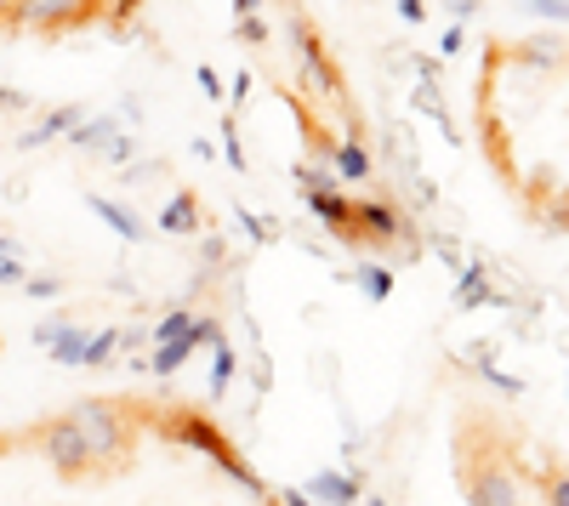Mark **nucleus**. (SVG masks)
<instances>
[{
    "label": "nucleus",
    "instance_id": "obj_25",
    "mask_svg": "<svg viewBox=\"0 0 569 506\" xmlns=\"http://www.w3.org/2000/svg\"><path fill=\"white\" fill-rule=\"evenodd\" d=\"M222 143H228V165H234V172H245V165H251V160L240 154V126H234V115H228V120H222Z\"/></svg>",
    "mask_w": 569,
    "mask_h": 506
},
{
    "label": "nucleus",
    "instance_id": "obj_34",
    "mask_svg": "<svg viewBox=\"0 0 569 506\" xmlns=\"http://www.w3.org/2000/svg\"><path fill=\"white\" fill-rule=\"evenodd\" d=\"M439 51H462V23H455V30H444V40H439Z\"/></svg>",
    "mask_w": 569,
    "mask_h": 506
},
{
    "label": "nucleus",
    "instance_id": "obj_3",
    "mask_svg": "<svg viewBox=\"0 0 569 506\" xmlns=\"http://www.w3.org/2000/svg\"><path fill=\"white\" fill-rule=\"evenodd\" d=\"M69 421L80 427L85 449H92V461H126V404H114V399H85L69 410Z\"/></svg>",
    "mask_w": 569,
    "mask_h": 506
},
{
    "label": "nucleus",
    "instance_id": "obj_4",
    "mask_svg": "<svg viewBox=\"0 0 569 506\" xmlns=\"http://www.w3.org/2000/svg\"><path fill=\"white\" fill-rule=\"evenodd\" d=\"M40 449H46V461L63 478H80L85 467H92V449H85V438H80V427H74L69 415L46 421V427H40Z\"/></svg>",
    "mask_w": 569,
    "mask_h": 506
},
{
    "label": "nucleus",
    "instance_id": "obj_29",
    "mask_svg": "<svg viewBox=\"0 0 569 506\" xmlns=\"http://www.w3.org/2000/svg\"><path fill=\"white\" fill-rule=\"evenodd\" d=\"M194 80H199V92H206V97H222V80H217V69H211V63H199V69H194Z\"/></svg>",
    "mask_w": 569,
    "mask_h": 506
},
{
    "label": "nucleus",
    "instance_id": "obj_16",
    "mask_svg": "<svg viewBox=\"0 0 569 506\" xmlns=\"http://www.w3.org/2000/svg\"><path fill=\"white\" fill-rule=\"evenodd\" d=\"M120 348H126V330H97V336H85V358L80 364H108V358H120Z\"/></svg>",
    "mask_w": 569,
    "mask_h": 506
},
{
    "label": "nucleus",
    "instance_id": "obj_35",
    "mask_svg": "<svg viewBox=\"0 0 569 506\" xmlns=\"http://www.w3.org/2000/svg\"><path fill=\"white\" fill-rule=\"evenodd\" d=\"M199 257H206V268H217V262H222V239H206V250H199Z\"/></svg>",
    "mask_w": 569,
    "mask_h": 506
},
{
    "label": "nucleus",
    "instance_id": "obj_36",
    "mask_svg": "<svg viewBox=\"0 0 569 506\" xmlns=\"http://www.w3.org/2000/svg\"><path fill=\"white\" fill-rule=\"evenodd\" d=\"M450 12H455V23H462V17H473V12H478V0H450Z\"/></svg>",
    "mask_w": 569,
    "mask_h": 506
},
{
    "label": "nucleus",
    "instance_id": "obj_8",
    "mask_svg": "<svg viewBox=\"0 0 569 506\" xmlns=\"http://www.w3.org/2000/svg\"><path fill=\"white\" fill-rule=\"evenodd\" d=\"M330 172H336V183H364L370 177V154H364L359 137H348V143L330 149Z\"/></svg>",
    "mask_w": 569,
    "mask_h": 506
},
{
    "label": "nucleus",
    "instance_id": "obj_31",
    "mask_svg": "<svg viewBox=\"0 0 569 506\" xmlns=\"http://www.w3.org/2000/svg\"><path fill=\"white\" fill-rule=\"evenodd\" d=\"M398 17H405V23H421V17H427V0H398Z\"/></svg>",
    "mask_w": 569,
    "mask_h": 506
},
{
    "label": "nucleus",
    "instance_id": "obj_20",
    "mask_svg": "<svg viewBox=\"0 0 569 506\" xmlns=\"http://www.w3.org/2000/svg\"><path fill=\"white\" fill-rule=\"evenodd\" d=\"M416 108H421V115H444V92H439V74H421V86H416Z\"/></svg>",
    "mask_w": 569,
    "mask_h": 506
},
{
    "label": "nucleus",
    "instance_id": "obj_2",
    "mask_svg": "<svg viewBox=\"0 0 569 506\" xmlns=\"http://www.w3.org/2000/svg\"><path fill=\"white\" fill-rule=\"evenodd\" d=\"M284 35H291V51H297V80H302V92H313V97H341L348 103V86H341V74L330 69V51H325V40L313 35V23L291 7V17H284Z\"/></svg>",
    "mask_w": 569,
    "mask_h": 506
},
{
    "label": "nucleus",
    "instance_id": "obj_13",
    "mask_svg": "<svg viewBox=\"0 0 569 506\" xmlns=\"http://www.w3.org/2000/svg\"><path fill=\"white\" fill-rule=\"evenodd\" d=\"M194 353H199V348L188 342V336H177V342H154V364H149V370H154V376H177Z\"/></svg>",
    "mask_w": 569,
    "mask_h": 506
},
{
    "label": "nucleus",
    "instance_id": "obj_17",
    "mask_svg": "<svg viewBox=\"0 0 569 506\" xmlns=\"http://www.w3.org/2000/svg\"><path fill=\"white\" fill-rule=\"evenodd\" d=\"M211 353H217V358H211V399H222V392H228V381H234V348H228V342H217Z\"/></svg>",
    "mask_w": 569,
    "mask_h": 506
},
{
    "label": "nucleus",
    "instance_id": "obj_9",
    "mask_svg": "<svg viewBox=\"0 0 569 506\" xmlns=\"http://www.w3.org/2000/svg\"><path fill=\"white\" fill-rule=\"evenodd\" d=\"M74 120H80V108H74V103H69V108H51V115H40L35 126H28V131L18 137V149H40V143H51L57 131H69Z\"/></svg>",
    "mask_w": 569,
    "mask_h": 506
},
{
    "label": "nucleus",
    "instance_id": "obj_1",
    "mask_svg": "<svg viewBox=\"0 0 569 506\" xmlns=\"http://www.w3.org/2000/svg\"><path fill=\"white\" fill-rule=\"evenodd\" d=\"M154 427L160 433H171V438H177V444H188V449H199V456H211L222 472H234L240 478V484H251V490H263V484H256V478L240 467V456H234V444H228L217 427H211V421L206 415H199V410H154Z\"/></svg>",
    "mask_w": 569,
    "mask_h": 506
},
{
    "label": "nucleus",
    "instance_id": "obj_22",
    "mask_svg": "<svg viewBox=\"0 0 569 506\" xmlns=\"http://www.w3.org/2000/svg\"><path fill=\"white\" fill-rule=\"evenodd\" d=\"M69 285L63 279H51V273H40V279H23V296H35V302H57Z\"/></svg>",
    "mask_w": 569,
    "mask_h": 506
},
{
    "label": "nucleus",
    "instance_id": "obj_11",
    "mask_svg": "<svg viewBox=\"0 0 569 506\" xmlns=\"http://www.w3.org/2000/svg\"><path fill=\"white\" fill-rule=\"evenodd\" d=\"M519 58H530L535 69H564V63H569V46H564L558 35H530V40L519 46Z\"/></svg>",
    "mask_w": 569,
    "mask_h": 506
},
{
    "label": "nucleus",
    "instance_id": "obj_26",
    "mask_svg": "<svg viewBox=\"0 0 569 506\" xmlns=\"http://www.w3.org/2000/svg\"><path fill=\"white\" fill-rule=\"evenodd\" d=\"M240 228L251 234V245H263V239L274 234V222H263V216H251V211H240Z\"/></svg>",
    "mask_w": 569,
    "mask_h": 506
},
{
    "label": "nucleus",
    "instance_id": "obj_27",
    "mask_svg": "<svg viewBox=\"0 0 569 506\" xmlns=\"http://www.w3.org/2000/svg\"><path fill=\"white\" fill-rule=\"evenodd\" d=\"M240 40H251V46H256V40H268V23L256 17V12H245V17H240Z\"/></svg>",
    "mask_w": 569,
    "mask_h": 506
},
{
    "label": "nucleus",
    "instance_id": "obj_7",
    "mask_svg": "<svg viewBox=\"0 0 569 506\" xmlns=\"http://www.w3.org/2000/svg\"><path fill=\"white\" fill-rule=\"evenodd\" d=\"M302 495H307V501H359L364 490H359L353 472H313Z\"/></svg>",
    "mask_w": 569,
    "mask_h": 506
},
{
    "label": "nucleus",
    "instance_id": "obj_5",
    "mask_svg": "<svg viewBox=\"0 0 569 506\" xmlns=\"http://www.w3.org/2000/svg\"><path fill=\"white\" fill-rule=\"evenodd\" d=\"M92 12V0H18L12 17L35 23V30H57V23H80Z\"/></svg>",
    "mask_w": 569,
    "mask_h": 506
},
{
    "label": "nucleus",
    "instance_id": "obj_19",
    "mask_svg": "<svg viewBox=\"0 0 569 506\" xmlns=\"http://www.w3.org/2000/svg\"><path fill=\"white\" fill-rule=\"evenodd\" d=\"M359 285L370 302H387L393 296V268H359Z\"/></svg>",
    "mask_w": 569,
    "mask_h": 506
},
{
    "label": "nucleus",
    "instance_id": "obj_14",
    "mask_svg": "<svg viewBox=\"0 0 569 506\" xmlns=\"http://www.w3.org/2000/svg\"><path fill=\"white\" fill-rule=\"evenodd\" d=\"M114 131H120V126H114L108 115H97V120H85V126L74 120V126H69V149H92V154H103V143H108Z\"/></svg>",
    "mask_w": 569,
    "mask_h": 506
},
{
    "label": "nucleus",
    "instance_id": "obj_10",
    "mask_svg": "<svg viewBox=\"0 0 569 506\" xmlns=\"http://www.w3.org/2000/svg\"><path fill=\"white\" fill-rule=\"evenodd\" d=\"M160 234H199V200L194 193H177V200L160 211Z\"/></svg>",
    "mask_w": 569,
    "mask_h": 506
},
{
    "label": "nucleus",
    "instance_id": "obj_24",
    "mask_svg": "<svg viewBox=\"0 0 569 506\" xmlns=\"http://www.w3.org/2000/svg\"><path fill=\"white\" fill-rule=\"evenodd\" d=\"M188 342H194V348H217V342H222V325H217V319H194V325H188Z\"/></svg>",
    "mask_w": 569,
    "mask_h": 506
},
{
    "label": "nucleus",
    "instance_id": "obj_21",
    "mask_svg": "<svg viewBox=\"0 0 569 506\" xmlns=\"http://www.w3.org/2000/svg\"><path fill=\"white\" fill-rule=\"evenodd\" d=\"M297 188L325 193V188H336V172H325V165H297Z\"/></svg>",
    "mask_w": 569,
    "mask_h": 506
},
{
    "label": "nucleus",
    "instance_id": "obj_18",
    "mask_svg": "<svg viewBox=\"0 0 569 506\" xmlns=\"http://www.w3.org/2000/svg\"><path fill=\"white\" fill-rule=\"evenodd\" d=\"M188 325H194V314L188 307H171V314L149 330V342H177V336H188Z\"/></svg>",
    "mask_w": 569,
    "mask_h": 506
},
{
    "label": "nucleus",
    "instance_id": "obj_6",
    "mask_svg": "<svg viewBox=\"0 0 569 506\" xmlns=\"http://www.w3.org/2000/svg\"><path fill=\"white\" fill-rule=\"evenodd\" d=\"M85 205H92L114 234H120L126 245H137V239H149V222H142L131 205H120V200H103V193H85Z\"/></svg>",
    "mask_w": 569,
    "mask_h": 506
},
{
    "label": "nucleus",
    "instance_id": "obj_40",
    "mask_svg": "<svg viewBox=\"0 0 569 506\" xmlns=\"http://www.w3.org/2000/svg\"><path fill=\"white\" fill-rule=\"evenodd\" d=\"M12 7H18V0H0V17H7V12H12Z\"/></svg>",
    "mask_w": 569,
    "mask_h": 506
},
{
    "label": "nucleus",
    "instance_id": "obj_41",
    "mask_svg": "<svg viewBox=\"0 0 569 506\" xmlns=\"http://www.w3.org/2000/svg\"><path fill=\"white\" fill-rule=\"evenodd\" d=\"M558 200H564V205H569V188H564V193H558Z\"/></svg>",
    "mask_w": 569,
    "mask_h": 506
},
{
    "label": "nucleus",
    "instance_id": "obj_12",
    "mask_svg": "<svg viewBox=\"0 0 569 506\" xmlns=\"http://www.w3.org/2000/svg\"><path fill=\"white\" fill-rule=\"evenodd\" d=\"M478 302H501L496 285H490V273H484V262L462 268V285H455V307H478Z\"/></svg>",
    "mask_w": 569,
    "mask_h": 506
},
{
    "label": "nucleus",
    "instance_id": "obj_32",
    "mask_svg": "<svg viewBox=\"0 0 569 506\" xmlns=\"http://www.w3.org/2000/svg\"><path fill=\"white\" fill-rule=\"evenodd\" d=\"M57 325H63V319H46V325H35V348H46V342H51V336H57Z\"/></svg>",
    "mask_w": 569,
    "mask_h": 506
},
{
    "label": "nucleus",
    "instance_id": "obj_23",
    "mask_svg": "<svg viewBox=\"0 0 569 506\" xmlns=\"http://www.w3.org/2000/svg\"><path fill=\"white\" fill-rule=\"evenodd\" d=\"M519 12H535L547 23H569V0H519Z\"/></svg>",
    "mask_w": 569,
    "mask_h": 506
},
{
    "label": "nucleus",
    "instance_id": "obj_28",
    "mask_svg": "<svg viewBox=\"0 0 569 506\" xmlns=\"http://www.w3.org/2000/svg\"><path fill=\"white\" fill-rule=\"evenodd\" d=\"M23 279H28L23 257H0V285H23Z\"/></svg>",
    "mask_w": 569,
    "mask_h": 506
},
{
    "label": "nucleus",
    "instance_id": "obj_38",
    "mask_svg": "<svg viewBox=\"0 0 569 506\" xmlns=\"http://www.w3.org/2000/svg\"><path fill=\"white\" fill-rule=\"evenodd\" d=\"M0 257H23V239H12V234H0Z\"/></svg>",
    "mask_w": 569,
    "mask_h": 506
},
{
    "label": "nucleus",
    "instance_id": "obj_30",
    "mask_svg": "<svg viewBox=\"0 0 569 506\" xmlns=\"http://www.w3.org/2000/svg\"><path fill=\"white\" fill-rule=\"evenodd\" d=\"M245 97H251V74H245V69H240V74H234V80H228V108H240V103H245Z\"/></svg>",
    "mask_w": 569,
    "mask_h": 506
},
{
    "label": "nucleus",
    "instance_id": "obj_39",
    "mask_svg": "<svg viewBox=\"0 0 569 506\" xmlns=\"http://www.w3.org/2000/svg\"><path fill=\"white\" fill-rule=\"evenodd\" d=\"M234 12L245 17V12H263V0H234Z\"/></svg>",
    "mask_w": 569,
    "mask_h": 506
},
{
    "label": "nucleus",
    "instance_id": "obj_37",
    "mask_svg": "<svg viewBox=\"0 0 569 506\" xmlns=\"http://www.w3.org/2000/svg\"><path fill=\"white\" fill-rule=\"evenodd\" d=\"M0 108H28V97H23V92H7V86H0Z\"/></svg>",
    "mask_w": 569,
    "mask_h": 506
},
{
    "label": "nucleus",
    "instance_id": "obj_15",
    "mask_svg": "<svg viewBox=\"0 0 569 506\" xmlns=\"http://www.w3.org/2000/svg\"><path fill=\"white\" fill-rule=\"evenodd\" d=\"M46 353H51L57 364H80V358H85V330H80V325H57V336L46 342Z\"/></svg>",
    "mask_w": 569,
    "mask_h": 506
},
{
    "label": "nucleus",
    "instance_id": "obj_33",
    "mask_svg": "<svg viewBox=\"0 0 569 506\" xmlns=\"http://www.w3.org/2000/svg\"><path fill=\"white\" fill-rule=\"evenodd\" d=\"M439 257H444L450 268H462V250H455V239H439Z\"/></svg>",
    "mask_w": 569,
    "mask_h": 506
}]
</instances>
